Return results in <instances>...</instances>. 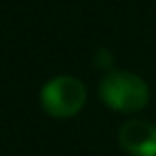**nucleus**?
Masks as SVG:
<instances>
[{"label":"nucleus","instance_id":"obj_1","mask_svg":"<svg viewBox=\"0 0 156 156\" xmlns=\"http://www.w3.org/2000/svg\"><path fill=\"white\" fill-rule=\"evenodd\" d=\"M99 99L116 112H139L150 101V89L144 78L127 70L108 72L99 82Z\"/></svg>","mask_w":156,"mask_h":156},{"label":"nucleus","instance_id":"obj_2","mask_svg":"<svg viewBox=\"0 0 156 156\" xmlns=\"http://www.w3.org/2000/svg\"><path fill=\"white\" fill-rule=\"evenodd\" d=\"M40 104L53 118H70L87 104V87L76 76H57L42 87Z\"/></svg>","mask_w":156,"mask_h":156},{"label":"nucleus","instance_id":"obj_3","mask_svg":"<svg viewBox=\"0 0 156 156\" xmlns=\"http://www.w3.org/2000/svg\"><path fill=\"white\" fill-rule=\"evenodd\" d=\"M118 144L131 156H156V125L133 118L118 129Z\"/></svg>","mask_w":156,"mask_h":156}]
</instances>
